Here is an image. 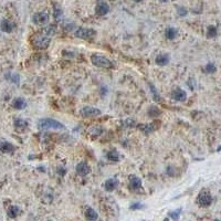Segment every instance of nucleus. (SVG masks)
<instances>
[{
  "instance_id": "1",
  "label": "nucleus",
  "mask_w": 221,
  "mask_h": 221,
  "mask_svg": "<svg viewBox=\"0 0 221 221\" xmlns=\"http://www.w3.org/2000/svg\"><path fill=\"white\" fill-rule=\"evenodd\" d=\"M38 127L40 129H43V131H46V129H64V125L62 123H60L59 121H55V119L52 118H42L38 122Z\"/></svg>"
},
{
  "instance_id": "2",
  "label": "nucleus",
  "mask_w": 221,
  "mask_h": 221,
  "mask_svg": "<svg viewBox=\"0 0 221 221\" xmlns=\"http://www.w3.org/2000/svg\"><path fill=\"white\" fill-rule=\"evenodd\" d=\"M91 61H92V63L94 64L95 66H98V68H105V69L113 68L112 61L106 59L105 56L93 54V55L91 56Z\"/></svg>"
},
{
  "instance_id": "3",
  "label": "nucleus",
  "mask_w": 221,
  "mask_h": 221,
  "mask_svg": "<svg viewBox=\"0 0 221 221\" xmlns=\"http://www.w3.org/2000/svg\"><path fill=\"white\" fill-rule=\"evenodd\" d=\"M51 42V38L46 34H36L33 38V46L36 49H46Z\"/></svg>"
},
{
  "instance_id": "4",
  "label": "nucleus",
  "mask_w": 221,
  "mask_h": 221,
  "mask_svg": "<svg viewBox=\"0 0 221 221\" xmlns=\"http://www.w3.org/2000/svg\"><path fill=\"white\" fill-rule=\"evenodd\" d=\"M197 204H199L200 207H209L210 204H212V196L210 195V192L208 190H202L199 195H198L197 198Z\"/></svg>"
},
{
  "instance_id": "5",
  "label": "nucleus",
  "mask_w": 221,
  "mask_h": 221,
  "mask_svg": "<svg viewBox=\"0 0 221 221\" xmlns=\"http://www.w3.org/2000/svg\"><path fill=\"white\" fill-rule=\"evenodd\" d=\"M75 36L78 38L84 40H90L95 36V31L93 29H86V28H80L75 31Z\"/></svg>"
},
{
  "instance_id": "6",
  "label": "nucleus",
  "mask_w": 221,
  "mask_h": 221,
  "mask_svg": "<svg viewBox=\"0 0 221 221\" xmlns=\"http://www.w3.org/2000/svg\"><path fill=\"white\" fill-rule=\"evenodd\" d=\"M81 115L84 117H94V116H98L101 115V111L98 108H95V107H91V106H85L83 107L80 111Z\"/></svg>"
},
{
  "instance_id": "7",
  "label": "nucleus",
  "mask_w": 221,
  "mask_h": 221,
  "mask_svg": "<svg viewBox=\"0 0 221 221\" xmlns=\"http://www.w3.org/2000/svg\"><path fill=\"white\" fill-rule=\"evenodd\" d=\"M49 20V16L46 12H38L33 16L32 18V21L36 24H39V26H43L48 22Z\"/></svg>"
},
{
  "instance_id": "8",
  "label": "nucleus",
  "mask_w": 221,
  "mask_h": 221,
  "mask_svg": "<svg viewBox=\"0 0 221 221\" xmlns=\"http://www.w3.org/2000/svg\"><path fill=\"white\" fill-rule=\"evenodd\" d=\"M171 97L175 101H178V102H184L187 98V93L184 90H181V89H175L171 92Z\"/></svg>"
},
{
  "instance_id": "9",
  "label": "nucleus",
  "mask_w": 221,
  "mask_h": 221,
  "mask_svg": "<svg viewBox=\"0 0 221 221\" xmlns=\"http://www.w3.org/2000/svg\"><path fill=\"white\" fill-rule=\"evenodd\" d=\"M90 171H91L90 166L86 163H84V161H81V163H79L78 166H76V173H78V175L82 176V177L83 176H86Z\"/></svg>"
},
{
  "instance_id": "10",
  "label": "nucleus",
  "mask_w": 221,
  "mask_h": 221,
  "mask_svg": "<svg viewBox=\"0 0 221 221\" xmlns=\"http://www.w3.org/2000/svg\"><path fill=\"white\" fill-rule=\"evenodd\" d=\"M13 28H15V24L7 19H3L1 21V23H0V29H1V31L6 32V33H10L13 30Z\"/></svg>"
},
{
  "instance_id": "11",
  "label": "nucleus",
  "mask_w": 221,
  "mask_h": 221,
  "mask_svg": "<svg viewBox=\"0 0 221 221\" xmlns=\"http://www.w3.org/2000/svg\"><path fill=\"white\" fill-rule=\"evenodd\" d=\"M117 186H118V180L115 179V178H109L104 184V188L106 191H113V190L116 189Z\"/></svg>"
},
{
  "instance_id": "12",
  "label": "nucleus",
  "mask_w": 221,
  "mask_h": 221,
  "mask_svg": "<svg viewBox=\"0 0 221 221\" xmlns=\"http://www.w3.org/2000/svg\"><path fill=\"white\" fill-rule=\"evenodd\" d=\"M169 54L167 53H161V54H158L157 56H156V64H158V65L161 66H164V65H167L168 62H169Z\"/></svg>"
},
{
  "instance_id": "13",
  "label": "nucleus",
  "mask_w": 221,
  "mask_h": 221,
  "mask_svg": "<svg viewBox=\"0 0 221 221\" xmlns=\"http://www.w3.org/2000/svg\"><path fill=\"white\" fill-rule=\"evenodd\" d=\"M108 10H109V7L106 2H100L96 6L95 11H96V13L98 16H105L108 13Z\"/></svg>"
},
{
  "instance_id": "14",
  "label": "nucleus",
  "mask_w": 221,
  "mask_h": 221,
  "mask_svg": "<svg viewBox=\"0 0 221 221\" xmlns=\"http://www.w3.org/2000/svg\"><path fill=\"white\" fill-rule=\"evenodd\" d=\"M0 151H2L5 154H9V153H12V151H15V146L12 145V144L8 143L6 141H2L0 143Z\"/></svg>"
},
{
  "instance_id": "15",
  "label": "nucleus",
  "mask_w": 221,
  "mask_h": 221,
  "mask_svg": "<svg viewBox=\"0 0 221 221\" xmlns=\"http://www.w3.org/2000/svg\"><path fill=\"white\" fill-rule=\"evenodd\" d=\"M12 106L16 109H23L24 107L27 106V102H26L23 97H17L12 102Z\"/></svg>"
},
{
  "instance_id": "16",
  "label": "nucleus",
  "mask_w": 221,
  "mask_h": 221,
  "mask_svg": "<svg viewBox=\"0 0 221 221\" xmlns=\"http://www.w3.org/2000/svg\"><path fill=\"white\" fill-rule=\"evenodd\" d=\"M129 186L134 190L139 189L142 187V180L138 177H136V176H131L129 177Z\"/></svg>"
},
{
  "instance_id": "17",
  "label": "nucleus",
  "mask_w": 221,
  "mask_h": 221,
  "mask_svg": "<svg viewBox=\"0 0 221 221\" xmlns=\"http://www.w3.org/2000/svg\"><path fill=\"white\" fill-rule=\"evenodd\" d=\"M165 36L168 40H174L177 36V30L173 27H168L165 30Z\"/></svg>"
},
{
  "instance_id": "18",
  "label": "nucleus",
  "mask_w": 221,
  "mask_h": 221,
  "mask_svg": "<svg viewBox=\"0 0 221 221\" xmlns=\"http://www.w3.org/2000/svg\"><path fill=\"white\" fill-rule=\"evenodd\" d=\"M85 218L88 219V220H96L97 218H98V214H97V212L95 211L94 209H92V208H88L86 209V211H85Z\"/></svg>"
},
{
  "instance_id": "19",
  "label": "nucleus",
  "mask_w": 221,
  "mask_h": 221,
  "mask_svg": "<svg viewBox=\"0 0 221 221\" xmlns=\"http://www.w3.org/2000/svg\"><path fill=\"white\" fill-rule=\"evenodd\" d=\"M15 127L17 129H20V131L26 129L28 127V122L24 121V119H22V118H16L15 119Z\"/></svg>"
},
{
  "instance_id": "20",
  "label": "nucleus",
  "mask_w": 221,
  "mask_h": 221,
  "mask_svg": "<svg viewBox=\"0 0 221 221\" xmlns=\"http://www.w3.org/2000/svg\"><path fill=\"white\" fill-rule=\"evenodd\" d=\"M20 214V209L19 207L17 206H11L9 208V210H8V217L9 218H16V217H18V214Z\"/></svg>"
},
{
  "instance_id": "21",
  "label": "nucleus",
  "mask_w": 221,
  "mask_h": 221,
  "mask_svg": "<svg viewBox=\"0 0 221 221\" xmlns=\"http://www.w3.org/2000/svg\"><path fill=\"white\" fill-rule=\"evenodd\" d=\"M107 158L112 161H117L119 159V154L116 151H111L107 153Z\"/></svg>"
},
{
  "instance_id": "22",
  "label": "nucleus",
  "mask_w": 221,
  "mask_h": 221,
  "mask_svg": "<svg viewBox=\"0 0 221 221\" xmlns=\"http://www.w3.org/2000/svg\"><path fill=\"white\" fill-rule=\"evenodd\" d=\"M218 31H217V28L214 26H209L208 29H207V36L208 38H214L217 36Z\"/></svg>"
},
{
  "instance_id": "23",
  "label": "nucleus",
  "mask_w": 221,
  "mask_h": 221,
  "mask_svg": "<svg viewBox=\"0 0 221 221\" xmlns=\"http://www.w3.org/2000/svg\"><path fill=\"white\" fill-rule=\"evenodd\" d=\"M62 15H63V11L59 7L58 5H54V18L56 20H60L62 18Z\"/></svg>"
},
{
  "instance_id": "24",
  "label": "nucleus",
  "mask_w": 221,
  "mask_h": 221,
  "mask_svg": "<svg viewBox=\"0 0 221 221\" xmlns=\"http://www.w3.org/2000/svg\"><path fill=\"white\" fill-rule=\"evenodd\" d=\"M204 71H206L207 73H214L217 71V68H216V65H214V63L209 62V63L204 66Z\"/></svg>"
},
{
  "instance_id": "25",
  "label": "nucleus",
  "mask_w": 221,
  "mask_h": 221,
  "mask_svg": "<svg viewBox=\"0 0 221 221\" xmlns=\"http://www.w3.org/2000/svg\"><path fill=\"white\" fill-rule=\"evenodd\" d=\"M141 129L144 132V133L149 134V133H151L154 129H155V127L153 126V124H146V125H143V126H141Z\"/></svg>"
},
{
  "instance_id": "26",
  "label": "nucleus",
  "mask_w": 221,
  "mask_h": 221,
  "mask_svg": "<svg viewBox=\"0 0 221 221\" xmlns=\"http://www.w3.org/2000/svg\"><path fill=\"white\" fill-rule=\"evenodd\" d=\"M55 27L54 26H49V27H46V29H44V34H46V36H53L54 33H55Z\"/></svg>"
},
{
  "instance_id": "27",
  "label": "nucleus",
  "mask_w": 221,
  "mask_h": 221,
  "mask_svg": "<svg viewBox=\"0 0 221 221\" xmlns=\"http://www.w3.org/2000/svg\"><path fill=\"white\" fill-rule=\"evenodd\" d=\"M159 113H161V111L157 108L156 106H151L148 109V114L151 115V116H157V115H159Z\"/></svg>"
},
{
  "instance_id": "28",
  "label": "nucleus",
  "mask_w": 221,
  "mask_h": 221,
  "mask_svg": "<svg viewBox=\"0 0 221 221\" xmlns=\"http://www.w3.org/2000/svg\"><path fill=\"white\" fill-rule=\"evenodd\" d=\"M179 216H180V210H176V211H173L169 214V217L171 219H174V220H177L179 218Z\"/></svg>"
},
{
  "instance_id": "29",
  "label": "nucleus",
  "mask_w": 221,
  "mask_h": 221,
  "mask_svg": "<svg viewBox=\"0 0 221 221\" xmlns=\"http://www.w3.org/2000/svg\"><path fill=\"white\" fill-rule=\"evenodd\" d=\"M10 79H11V81L13 83L19 84V75H18V74H11V75H10Z\"/></svg>"
},
{
  "instance_id": "30",
  "label": "nucleus",
  "mask_w": 221,
  "mask_h": 221,
  "mask_svg": "<svg viewBox=\"0 0 221 221\" xmlns=\"http://www.w3.org/2000/svg\"><path fill=\"white\" fill-rule=\"evenodd\" d=\"M178 15L181 16V17H185V16L187 15V10H186L185 8H182V7L178 8Z\"/></svg>"
},
{
  "instance_id": "31",
  "label": "nucleus",
  "mask_w": 221,
  "mask_h": 221,
  "mask_svg": "<svg viewBox=\"0 0 221 221\" xmlns=\"http://www.w3.org/2000/svg\"><path fill=\"white\" fill-rule=\"evenodd\" d=\"M142 208H143V204H138V202H137V204H132V206H131V209L132 210H134V209H142Z\"/></svg>"
},
{
  "instance_id": "32",
  "label": "nucleus",
  "mask_w": 221,
  "mask_h": 221,
  "mask_svg": "<svg viewBox=\"0 0 221 221\" xmlns=\"http://www.w3.org/2000/svg\"><path fill=\"white\" fill-rule=\"evenodd\" d=\"M56 171H58V174H59L60 176H64V175H65V173H66V170L64 169L63 167H59Z\"/></svg>"
},
{
  "instance_id": "33",
  "label": "nucleus",
  "mask_w": 221,
  "mask_h": 221,
  "mask_svg": "<svg viewBox=\"0 0 221 221\" xmlns=\"http://www.w3.org/2000/svg\"><path fill=\"white\" fill-rule=\"evenodd\" d=\"M151 92H153V93H154V94H155V100H156V101H159V100H158V97H159V96H158L157 92H156L155 88H154L153 85H151Z\"/></svg>"
},
{
  "instance_id": "34",
  "label": "nucleus",
  "mask_w": 221,
  "mask_h": 221,
  "mask_svg": "<svg viewBox=\"0 0 221 221\" xmlns=\"http://www.w3.org/2000/svg\"><path fill=\"white\" fill-rule=\"evenodd\" d=\"M161 2H166V1H167V0H161Z\"/></svg>"
},
{
  "instance_id": "35",
  "label": "nucleus",
  "mask_w": 221,
  "mask_h": 221,
  "mask_svg": "<svg viewBox=\"0 0 221 221\" xmlns=\"http://www.w3.org/2000/svg\"><path fill=\"white\" fill-rule=\"evenodd\" d=\"M135 1H136V2H141L142 0H135Z\"/></svg>"
}]
</instances>
